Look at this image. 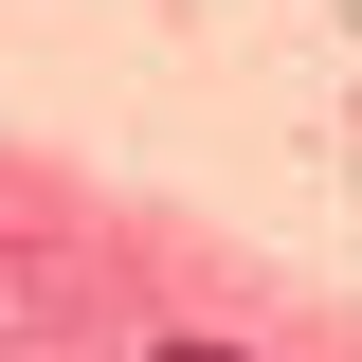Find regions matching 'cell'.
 Instances as JSON below:
<instances>
[{
  "label": "cell",
  "instance_id": "1",
  "mask_svg": "<svg viewBox=\"0 0 362 362\" xmlns=\"http://www.w3.org/2000/svg\"><path fill=\"white\" fill-rule=\"evenodd\" d=\"M145 362H254V344H145Z\"/></svg>",
  "mask_w": 362,
  "mask_h": 362
}]
</instances>
